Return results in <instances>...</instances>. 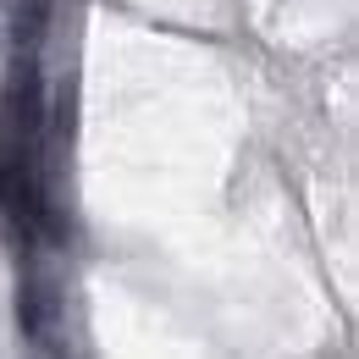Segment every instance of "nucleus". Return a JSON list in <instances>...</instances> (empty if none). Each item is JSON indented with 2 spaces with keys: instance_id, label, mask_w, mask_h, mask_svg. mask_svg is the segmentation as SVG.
Wrapping results in <instances>:
<instances>
[{
  "instance_id": "1",
  "label": "nucleus",
  "mask_w": 359,
  "mask_h": 359,
  "mask_svg": "<svg viewBox=\"0 0 359 359\" xmlns=\"http://www.w3.org/2000/svg\"><path fill=\"white\" fill-rule=\"evenodd\" d=\"M0 116L22 138L45 133V72H39L34 50H17L11 72H6V89H0Z\"/></svg>"
},
{
  "instance_id": "2",
  "label": "nucleus",
  "mask_w": 359,
  "mask_h": 359,
  "mask_svg": "<svg viewBox=\"0 0 359 359\" xmlns=\"http://www.w3.org/2000/svg\"><path fill=\"white\" fill-rule=\"evenodd\" d=\"M61 315H67V299H61V282L45 276V271H28L17 282V326L28 343H50L61 332Z\"/></svg>"
},
{
  "instance_id": "3",
  "label": "nucleus",
  "mask_w": 359,
  "mask_h": 359,
  "mask_svg": "<svg viewBox=\"0 0 359 359\" xmlns=\"http://www.w3.org/2000/svg\"><path fill=\"white\" fill-rule=\"evenodd\" d=\"M45 34H50V0H17V11H11V45L39 50Z\"/></svg>"
}]
</instances>
